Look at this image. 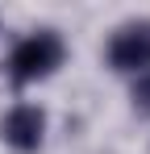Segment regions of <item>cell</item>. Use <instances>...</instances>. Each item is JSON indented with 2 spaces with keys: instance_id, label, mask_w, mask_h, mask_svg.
I'll list each match as a JSON object with an SVG mask.
<instances>
[{
  "instance_id": "3",
  "label": "cell",
  "mask_w": 150,
  "mask_h": 154,
  "mask_svg": "<svg viewBox=\"0 0 150 154\" xmlns=\"http://www.w3.org/2000/svg\"><path fill=\"white\" fill-rule=\"evenodd\" d=\"M108 58L117 71H142L150 67V25H129L113 38L108 46Z\"/></svg>"
},
{
  "instance_id": "1",
  "label": "cell",
  "mask_w": 150,
  "mask_h": 154,
  "mask_svg": "<svg viewBox=\"0 0 150 154\" xmlns=\"http://www.w3.org/2000/svg\"><path fill=\"white\" fill-rule=\"evenodd\" d=\"M58 63H63V42L54 33H29L8 54V71H13L17 83H33V79L50 75Z\"/></svg>"
},
{
  "instance_id": "2",
  "label": "cell",
  "mask_w": 150,
  "mask_h": 154,
  "mask_svg": "<svg viewBox=\"0 0 150 154\" xmlns=\"http://www.w3.org/2000/svg\"><path fill=\"white\" fill-rule=\"evenodd\" d=\"M4 142L13 146V150H38L42 146V133H46V117H42V108H33V104H17L8 117H4Z\"/></svg>"
}]
</instances>
